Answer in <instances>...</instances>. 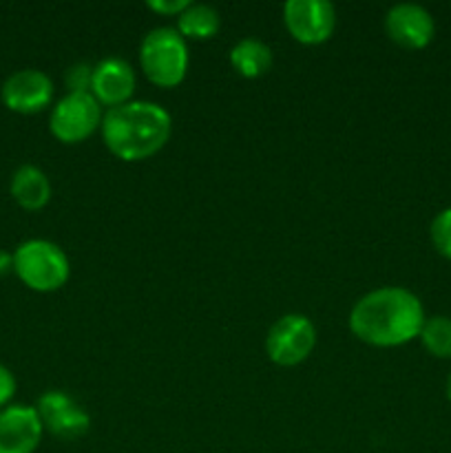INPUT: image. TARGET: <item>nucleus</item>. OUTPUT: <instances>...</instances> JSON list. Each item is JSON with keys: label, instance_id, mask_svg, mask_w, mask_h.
I'll return each instance as SVG.
<instances>
[{"label": "nucleus", "instance_id": "f8f14e48", "mask_svg": "<svg viewBox=\"0 0 451 453\" xmlns=\"http://www.w3.org/2000/svg\"><path fill=\"white\" fill-rule=\"evenodd\" d=\"M137 87V75L131 62L124 58H104L93 66L91 96L100 102V106L115 109L133 100Z\"/></svg>", "mask_w": 451, "mask_h": 453}, {"label": "nucleus", "instance_id": "ddd939ff", "mask_svg": "<svg viewBox=\"0 0 451 453\" xmlns=\"http://www.w3.org/2000/svg\"><path fill=\"white\" fill-rule=\"evenodd\" d=\"M9 193H11L13 202L25 211L35 212L42 211L49 202H51V181H49L47 173L42 168L34 166V164H22L13 171L11 180H9Z\"/></svg>", "mask_w": 451, "mask_h": 453}, {"label": "nucleus", "instance_id": "9d476101", "mask_svg": "<svg viewBox=\"0 0 451 453\" xmlns=\"http://www.w3.org/2000/svg\"><path fill=\"white\" fill-rule=\"evenodd\" d=\"M385 34L394 44L409 51H418L432 44L436 35V22L433 16L416 3H398L385 13Z\"/></svg>", "mask_w": 451, "mask_h": 453}, {"label": "nucleus", "instance_id": "412c9836", "mask_svg": "<svg viewBox=\"0 0 451 453\" xmlns=\"http://www.w3.org/2000/svg\"><path fill=\"white\" fill-rule=\"evenodd\" d=\"M13 273V252L0 250V277H7Z\"/></svg>", "mask_w": 451, "mask_h": 453}, {"label": "nucleus", "instance_id": "2eb2a0df", "mask_svg": "<svg viewBox=\"0 0 451 453\" xmlns=\"http://www.w3.org/2000/svg\"><path fill=\"white\" fill-rule=\"evenodd\" d=\"M177 31L186 40H210L221 29V13L212 4L190 3L177 16Z\"/></svg>", "mask_w": 451, "mask_h": 453}, {"label": "nucleus", "instance_id": "0eeeda50", "mask_svg": "<svg viewBox=\"0 0 451 453\" xmlns=\"http://www.w3.org/2000/svg\"><path fill=\"white\" fill-rule=\"evenodd\" d=\"M283 22L296 42L323 44L336 29V9L327 0H287Z\"/></svg>", "mask_w": 451, "mask_h": 453}, {"label": "nucleus", "instance_id": "dca6fc26", "mask_svg": "<svg viewBox=\"0 0 451 453\" xmlns=\"http://www.w3.org/2000/svg\"><path fill=\"white\" fill-rule=\"evenodd\" d=\"M418 339L433 358L451 361V317L433 314L424 319Z\"/></svg>", "mask_w": 451, "mask_h": 453}, {"label": "nucleus", "instance_id": "7ed1b4c3", "mask_svg": "<svg viewBox=\"0 0 451 453\" xmlns=\"http://www.w3.org/2000/svg\"><path fill=\"white\" fill-rule=\"evenodd\" d=\"M188 40L175 27H155L140 42V66L150 84L180 87L188 73Z\"/></svg>", "mask_w": 451, "mask_h": 453}, {"label": "nucleus", "instance_id": "20e7f679", "mask_svg": "<svg viewBox=\"0 0 451 453\" xmlns=\"http://www.w3.org/2000/svg\"><path fill=\"white\" fill-rule=\"evenodd\" d=\"M13 274L34 292H56L66 286L71 264L66 252L49 239H27L13 250Z\"/></svg>", "mask_w": 451, "mask_h": 453}, {"label": "nucleus", "instance_id": "6ab92c4d", "mask_svg": "<svg viewBox=\"0 0 451 453\" xmlns=\"http://www.w3.org/2000/svg\"><path fill=\"white\" fill-rule=\"evenodd\" d=\"M16 376H13V372L9 370L7 365H3L0 363V410H4L7 405H11V398L13 394H16Z\"/></svg>", "mask_w": 451, "mask_h": 453}, {"label": "nucleus", "instance_id": "f3484780", "mask_svg": "<svg viewBox=\"0 0 451 453\" xmlns=\"http://www.w3.org/2000/svg\"><path fill=\"white\" fill-rule=\"evenodd\" d=\"M429 239L436 252L451 261V208L438 212L429 226Z\"/></svg>", "mask_w": 451, "mask_h": 453}, {"label": "nucleus", "instance_id": "4468645a", "mask_svg": "<svg viewBox=\"0 0 451 453\" xmlns=\"http://www.w3.org/2000/svg\"><path fill=\"white\" fill-rule=\"evenodd\" d=\"M230 65L241 78L256 80L272 69V49L259 38H241L230 49Z\"/></svg>", "mask_w": 451, "mask_h": 453}, {"label": "nucleus", "instance_id": "f03ea898", "mask_svg": "<svg viewBox=\"0 0 451 453\" xmlns=\"http://www.w3.org/2000/svg\"><path fill=\"white\" fill-rule=\"evenodd\" d=\"M102 142L122 162H141L157 155L172 135V118L162 104L131 100L106 109L102 118Z\"/></svg>", "mask_w": 451, "mask_h": 453}, {"label": "nucleus", "instance_id": "aec40b11", "mask_svg": "<svg viewBox=\"0 0 451 453\" xmlns=\"http://www.w3.org/2000/svg\"><path fill=\"white\" fill-rule=\"evenodd\" d=\"M188 4H190L188 0H149L146 7H149L150 12L159 13V16L177 18L186 7H188Z\"/></svg>", "mask_w": 451, "mask_h": 453}, {"label": "nucleus", "instance_id": "6e6552de", "mask_svg": "<svg viewBox=\"0 0 451 453\" xmlns=\"http://www.w3.org/2000/svg\"><path fill=\"white\" fill-rule=\"evenodd\" d=\"M34 407L38 411L44 432L56 436L57 441H78L91 427V416L87 414V410L73 396L60 392V389L44 392Z\"/></svg>", "mask_w": 451, "mask_h": 453}, {"label": "nucleus", "instance_id": "423d86ee", "mask_svg": "<svg viewBox=\"0 0 451 453\" xmlns=\"http://www.w3.org/2000/svg\"><path fill=\"white\" fill-rule=\"evenodd\" d=\"M102 106L91 93H66L53 104L49 131L62 144H80L102 127Z\"/></svg>", "mask_w": 451, "mask_h": 453}, {"label": "nucleus", "instance_id": "39448f33", "mask_svg": "<svg viewBox=\"0 0 451 453\" xmlns=\"http://www.w3.org/2000/svg\"><path fill=\"white\" fill-rule=\"evenodd\" d=\"M317 348V327L305 314H283L265 336L268 358L279 367H296L308 361Z\"/></svg>", "mask_w": 451, "mask_h": 453}, {"label": "nucleus", "instance_id": "4be33fe9", "mask_svg": "<svg viewBox=\"0 0 451 453\" xmlns=\"http://www.w3.org/2000/svg\"><path fill=\"white\" fill-rule=\"evenodd\" d=\"M445 392H447V398H449V403H451V372H449V376H447V385H445Z\"/></svg>", "mask_w": 451, "mask_h": 453}, {"label": "nucleus", "instance_id": "9b49d317", "mask_svg": "<svg viewBox=\"0 0 451 453\" xmlns=\"http://www.w3.org/2000/svg\"><path fill=\"white\" fill-rule=\"evenodd\" d=\"M42 434L35 407L11 403L0 410V453H35Z\"/></svg>", "mask_w": 451, "mask_h": 453}, {"label": "nucleus", "instance_id": "1a4fd4ad", "mask_svg": "<svg viewBox=\"0 0 451 453\" xmlns=\"http://www.w3.org/2000/svg\"><path fill=\"white\" fill-rule=\"evenodd\" d=\"M0 97L13 113L35 115L53 102V80L40 69L13 71L0 87Z\"/></svg>", "mask_w": 451, "mask_h": 453}, {"label": "nucleus", "instance_id": "f257e3e1", "mask_svg": "<svg viewBox=\"0 0 451 453\" xmlns=\"http://www.w3.org/2000/svg\"><path fill=\"white\" fill-rule=\"evenodd\" d=\"M427 319L423 301L401 286H385L363 295L349 310L348 326L371 348H401L418 339Z\"/></svg>", "mask_w": 451, "mask_h": 453}, {"label": "nucleus", "instance_id": "a211bd4d", "mask_svg": "<svg viewBox=\"0 0 451 453\" xmlns=\"http://www.w3.org/2000/svg\"><path fill=\"white\" fill-rule=\"evenodd\" d=\"M93 66L96 65H88V62H75L66 69L65 84L69 93H91Z\"/></svg>", "mask_w": 451, "mask_h": 453}]
</instances>
